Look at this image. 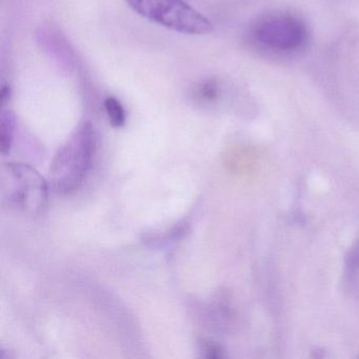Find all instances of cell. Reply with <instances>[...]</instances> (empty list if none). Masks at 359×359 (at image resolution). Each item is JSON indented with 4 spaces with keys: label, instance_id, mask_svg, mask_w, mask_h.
<instances>
[{
    "label": "cell",
    "instance_id": "6da1fadb",
    "mask_svg": "<svg viewBox=\"0 0 359 359\" xmlns=\"http://www.w3.org/2000/svg\"><path fill=\"white\" fill-rule=\"evenodd\" d=\"M97 150V134L90 121L81 123L58 149L50 167L54 192L69 195L79 190L87 177Z\"/></svg>",
    "mask_w": 359,
    "mask_h": 359
},
{
    "label": "cell",
    "instance_id": "7a4b0ae2",
    "mask_svg": "<svg viewBox=\"0 0 359 359\" xmlns=\"http://www.w3.org/2000/svg\"><path fill=\"white\" fill-rule=\"evenodd\" d=\"M249 41L258 49L273 53H295L308 41L306 25L287 12H272L258 18L249 29Z\"/></svg>",
    "mask_w": 359,
    "mask_h": 359
},
{
    "label": "cell",
    "instance_id": "3957f363",
    "mask_svg": "<svg viewBox=\"0 0 359 359\" xmlns=\"http://www.w3.org/2000/svg\"><path fill=\"white\" fill-rule=\"evenodd\" d=\"M48 184L30 165L20 163L4 165L0 191L4 203L31 216L41 215L47 207Z\"/></svg>",
    "mask_w": 359,
    "mask_h": 359
},
{
    "label": "cell",
    "instance_id": "277c9868",
    "mask_svg": "<svg viewBox=\"0 0 359 359\" xmlns=\"http://www.w3.org/2000/svg\"><path fill=\"white\" fill-rule=\"evenodd\" d=\"M135 13L149 22L174 32L205 35L213 31L207 16L191 7L184 0H125Z\"/></svg>",
    "mask_w": 359,
    "mask_h": 359
},
{
    "label": "cell",
    "instance_id": "5b68a950",
    "mask_svg": "<svg viewBox=\"0 0 359 359\" xmlns=\"http://www.w3.org/2000/svg\"><path fill=\"white\" fill-rule=\"evenodd\" d=\"M15 114L9 109L3 108L0 114V151L7 154L11 150L15 133Z\"/></svg>",
    "mask_w": 359,
    "mask_h": 359
},
{
    "label": "cell",
    "instance_id": "8992f818",
    "mask_svg": "<svg viewBox=\"0 0 359 359\" xmlns=\"http://www.w3.org/2000/svg\"><path fill=\"white\" fill-rule=\"evenodd\" d=\"M104 110L108 115L109 121L114 128H121L125 126L127 115L123 104L116 97L109 96L104 100Z\"/></svg>",
    "mask_w": 359,
    "mask_h": 359
},
{
    "label": "cell",
    "instance_id": "52a82bcc",
    "mask_svg": "<svg viewBox=\"0 0 359 359\" xmlns=\"http://www.w3.org/2000/svg\"><path fill=\"white\" fill-rule=\"evenodd\" d=\"M197 96L205 102H213L218 95L217 83L214 81H207L199 86L196 91Z\"/></svg>",
    "mask_w": 359,
    "mask_h": 359
},
{
    "label": "cell",
    "instance_id": "ba28073f",
    "mask_svg": "<svg viewBox=\"0 0 359 359\" xmlns=\"http://www.w3.org/2000/svg\"><path fill=\"white\" fill-rule=\"evenodd\" d=\"M346 269L348 272L353 273L359 268V238L355 245L351 248L346 259Z\"/></svg>",
    "mask_w": 359,
    "mask_h": 359
},
{
    "label": "cell",
    "instance_id": "9c48e42d",
    "mask_svg": "<svg viewBox=\"0 0 359 359\" xmlns=\"http://www.w3.org/2000/svg\"><path fill=\"white\" fill-rule=\"evenodd\" d=\"M201 346V350L205 353V356L210 357V358H216V357H220V348L216 346L213 342L210 340L203 339L199 342Z\"/></svg>",
    "mask_w": 359,
    "mask_h": 359
},
{
    "label": "cell",
    "instance_id": "30bf717a",
    "mask_svg": "<svg viewBox=\"0 0 359 359\" xmlns=\"http://www.w3.org/2000/svg\"><path fill=\"white\" fill-rule=\"evenodd\" d=\"M11 87H10V85H8V83H4V85L1 86V89H0V100H1L3 108L6 104H9L10 100H11Z\"/></svg>",
    "mask_w": 359,
    "mask_h": 359
}]
</instances>
